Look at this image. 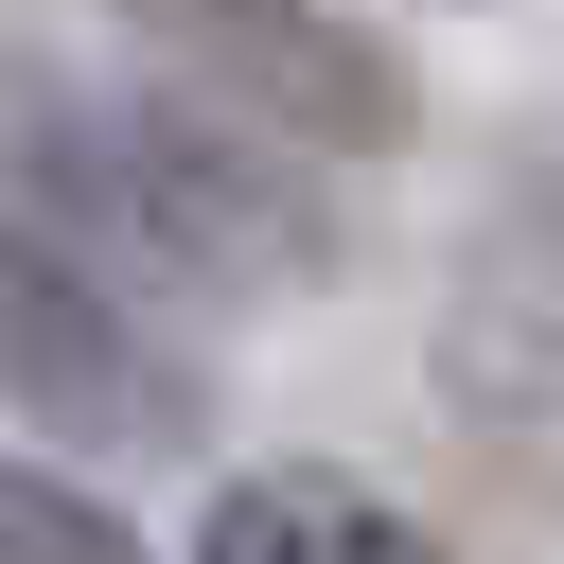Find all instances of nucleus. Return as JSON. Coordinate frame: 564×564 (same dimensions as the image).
I'll list each match as a JSON object with an SVG mask.
<instances>
[{"label": "nucleus", "instance_id": "1", "mask_svg": "<svg viewBox=\"0 0 564 564\" xmlns=\"http://www.w3.org/2000/svg\"><path fill=\"white\" fill-rule=\"evenodd\" d=\"M0 159H18V212L53 247H88L141 317L194 300V317H282L352 264V212L317 159L247 141L229 106L159 88V70H70V53H0Z\"/></svg>", "mask_w": 564, "mask_h": 564}, {"label": "nucleus", "instance_id": "2", "mask_svg": "<svg viewBox=\"0 0 564 564\" xmlns=\"http://www.w3.org/2000/svg\"><path fill=\"white\" fill-rule=\"evenodd\" d=\"M106 18H123V53L159 88L229 106L247 141H282L317 176H370V159L423 141V70L370 18H335V0H106Z\"/></svg>", "mask_w": 564, "mask_h": 564}, {"label": "nucleus", "instance_id": "3", "mask_svg": "<svg viewBox=\"0 0 564 564\" xmlns=\"http://www.w3.org/2000/svg\"><path fill=\"white\" fill-rule=\"evenodd\" d=\"M0 423L18 441H194L212 423L194 352H159V317L88 247H53L18 176H0Z\"/></svg>", "mask_w": 564, "mask_h": 564}, {"label": "nucleus", "instance_id": "4", "mask_svg": "<svg viewBox=\"0 0 564 564\" xmlns=\"http://www.w3.org/2000/svg\"><path fill=\"white\" fill-rule=\"evenodd\" d=\"M423 388L476 441L564 423V123H529L511 176L476 194V229L441 264V317H423Z\"/></svg>", "mask_w": 564, "mask_h": 564}, {"label": "nucleus", "instance_id": "5", "mask_svg": "<svg viewBox=\"0 0 564 564\" xmlns=\"http://www.w3.org/2000/svg\"><path fill=\"white\" fill-rule=\"evenodd\" d=\"M176 564H458V546L352 458H247V476H212Z\"/></svg>", "mask_w": 564, "mask_h": 564}, {"label": "nucleus", "instance_id": "6", "mask_svg": "<svg viewBox=\"0 0 564 564\" xmlns=\"http://www.w3.org/2000/svg\"><path fill=\"white\" fill-rule=\"evenodd\" d=\"M0 564H159V529H141L106 476H70L53 441L0 423Z\"/></svg>", "mask_w": 564, "mask_h": 564}]
</instances>
